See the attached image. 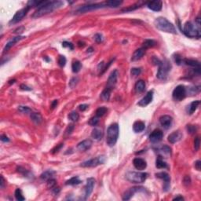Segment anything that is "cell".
<instances>
[{
	"label": "cell",
	"instance_id": "cell-44",
	"mask_svg": "<svg viewBox=\"0 0 201 201\" xmlns=\"http://www.w3.org/2000/svg\"><path fill=\"white\" fill-rule=\"evenodd\" d=\"M174 60H175V63L177 64H178V65H180V64H182V63H183V59H182V57H181L179 54H177L174 55Z\"/></svg>",
	"mask_w": 201,
	"mask_h": 201
},
{
	"label": "cell",
	"instance_id": "cell-57",
	"mask_svg": "<svg viewBox=\"0 0 201 201\" xmlns=\"http://www.w3.org/2000/svg\"><path fill=\"white\" fill-rule=\"evenodd\" d=\"M200 165H201L200 160L196 161V163H195V167H196V170H200Z\"/></svg>",
	"mask_w": 201,
	"mask_h": 201
},
{
	"label": "cell",
	"instance_id": "cell-30",
	"mask_svg": "<svg viewBox=\"0 0 201 201\" xmlns=\"http://www.w3.org/2000/svg\"><path fill=\"white\" fill-rule=\"evenodd\" d=\"M31 119L36 124H39L43 121V117L41 116V114L39 112H32L31 113Z\"/></svg>",
	"mask_w": 201,
	"mask_h": 201
},
{
	"label": "cell",
	"instance_id": "cell-37",
	"mask_svg": "<svg viewBox=\"0 0 201 201\" xmlns=\"http://www.w3.org/2000/svg\"><path fill=\"white\" fill-rule=\"evenodd\" d=\"M14 196H15L16 200L18 201H23L25 200V198H24V196H23V193H22L21 189H16V190H15Z\"/></svg>",
	"mask_w": 201,
	"mask_h": 201
},
{
	"label": "cell",
	"instance_id": "cell-14",
	"mask_svg": "<svg viewBox=\"0 0 201 201\" xmlns=\"http://www.w3.org/2000/svg\"><path fill=\"white\" fill-rule=\"evenodd\" d=\"M163 137V133L162 130L156 129L151 133V134L149 135V140L150 142L152 143H158L160 141H162Z\"/></svg>",
	"mask_w": 201,
	"mask_h": 201
},
{
	"label": "cell",
	"instance_id": "cell-8",
	"mask_svg": "<svg viewBox=\"0 0 201 201\" xmlns=\"http://www.w3.org/2000/svg\"><path fill=\"white\" fill-rule=\"evenodd\" d=\"M186 94L187 90L185 87L184 85H178L175 88V90H173V99L177 101V102L182 101L186 96Z\"/></svg>",
	"mask_w": 201,
	"mask_h": 201
},
{
	"label": "cell",
	"instance_id": "cell-40",
	"mask_svg": "<svg viewBox=\"0 0 201 201\" xmlns=\"http://www.w3.org/2000/svg\"><path fill=\"white\" fill-rule=\"evenodd\" d=\"M98 123H99V117H97V116H94V117H92V118L90 119V120H89V122H88V123H89L90 126H92V127L97 126V124H98Z\"/></svg>",
	"mask_w": 201,
	"mask_h": 201
},
{
	"label": "cell",
	"instance_id": "cell-6",
	"mask_svg": "<svg viewBox=\"0 0 201 201\" xmlns=\"http://www.w3.org/2000/svg\"><path fill=\"white\" fill-rule=\"evenodd\" d=\"M170 69H171V64L168 60L161 61V63L159 64L158 72L156 74L157 78L160 79H165L167 77Z\"/></svg>",
	"mask_w": 201,
	"mask_h": 201
},
{
	"label": "cell",
	"instance_id": "cell-35",
	"mask_svg": "<svg viewBox=\"0 0 201 201\" xmlns=\"http://www.w3.org/2000/svg\"><path fill=\"white\" fill-rule=\"evenodd\" d=\"M81 68H82V64L79 61H75L72 64V69L74 73H78L80 71Z\"/></svg>",
	"mask_w": 201,
	"mask_h": 201
},
{
	"label": "cell",
	"instance_id": "cell-21",
	"mask_svg": "<svg viewBox=\"0 0 201 201\" xmlns=\"http://www.w3.org/2000/svg\"><path fill=\"white\" fill-rule=\"evenodd\" d=\"M182 138V134L180 132L179 130L175 131V132L171 133L169 136H168V142L171 143V144H175L176 142H178L181 141Z\"/></svg>",
	"mask_w": 201,
	"mask_h": 201
},
{
	"label": "cell",
	"instance_id": "cell-52",
	"mask_svg": "<svg viewBox=\"0 0 201 201\" xmlns=\"http://www.w3.org/2000/svg\"><path fill=\"white\" fill-rule=\"evenodd\" d=\"M63 144H57V146H55L54 148V149H53L52 150H51V152H52V153H54V154L56 153V152H58L60 151V149H62V147H63Z\"/></svg>",
	"mask_w": 201,
	"mask_h": 201
},
{
	"label": "cell",
	"instance_id": "cell-49",
	"mask_svg": "<svg viewBox=\"0 0 201 201\" xmlns=\"http://www.w3.org/2000/svg\"><path fill=\"white\" fill-rule=\"evenodd\" d=\"M62 46H63V47L69 48L70 50H73L74 49L73 44L72 43H69V42H67V41H64V42L62 43Z\"/></svg>",
	"mask_w": 201,
	"mask_h": 201
},
{
	"label": "cell",
	"instance_id": "cell-20",
	"mask_svg": "<svg viewBox=\"0 0 201 201\" xmlns=\"http://www.w3.org/2000/svg\"><path fill=\"white\" fill-rule=\"evenodd\" d=\"M133 164L134 167L138 170H144L147 167L146 161L142 158H135L133 160Z\"/></svg>",
	"mask_w": 201,
	"mask_h": 201
},
{
	"label": "cell",
	"instance_id": "cell-7",
	"mask_svg": "<svg viewBox=\"0 0 201 201\" xmlns=\"http://www.w3.org/2000/svg\"><path fill=\"white\" fill-rule=\"evenodd\" d=\"M106 160V157L104 156H99L95 158L90 159L89 160L84 161L81 163L80 167H95L97 166L102 165Z\"/></svg>",
	"mask_w": 201,
	"mask_h": 201
},
{
	"label": "cell",
	"instance_id": "cell-19",
	"mask_svg": "<svg viewBox=\"0 0 201 201\" xmlns=\"http://www.w3.org/2000/svg\"><path fill=\"white\" fill-rule=\"evenodd\" d=\"M24 38H25L24 36H16V37H14V38H13L11 40L9 41V42L6 44L5 47H4V49H3V54H5L6 52H7L8 50H10V48L12 47V46H14L16 43L20 42V41L22 40V39H24Z\"/></svg>",
	"mask_w": 201,
	"mask_h": 201
},
{
	"label": "cell",
	"instance_id": "cell-55",
	"mask_svg": "<svg viewBox=\"0 0 201 201\" xmlns=\"http://www.w3.org/2000/svg\"><path fill=\"white\" fill-rule=\"evenodd\" d=\"M51 189H52V192L54 194V195H57V194L59 193L60 190H61L59 187H57V185H56L55 187H54V188Z\"/></svg>",
	"mask_w": 201,
	"mask_h": 201
},
{
	"label": "cell",
	"instance_id": "cell-60",
	"mask_svg": "<svg viewBox=\"0 0 201 201\" xmlns=\"http://www.w3.org/2000/svg\"><path fill=\"white\" fill-rule=\"evenodd\" d=\"M21 89L23 90H31V89L30 87H27V86L24 85V84H22V85H21Z\"/></svg>",
	"mask_w": 201,
	"mask_h": 201
},
{
	"label": "cell",
	"instance_id": "cell-13",
	"mask_svg": "<svg viewBox=\"0 0 201 201\" xmlns=\"http://www.w3.org/2000/svg\"><path fill=\"white\" fill-rule=\"evenodd\" d=\"M95 185V179L94 177H89L87 180V184L84 187V190H85V196H84V200L87 199L90 196V194L92 193L93 190H94V187Z\"/></svg>",
	"mask_w": 201,
	"mask_h": 201
},
{
	"label": "cell",
	"instance_id": "cell-34",
	"mask_svg": "<svg viewBox=\"0 0 201 201\" xmlns=\"http://www.w3.org/2000/svg\"><path fill=\"white\" fill-rule=\"evenodd\" d=\"M81 183L80 179L79 178V177H71L70 179L66 181L65 182V185H79Z\"/></svg>",
	"mask_w": 201,
	"mask_h": 201
},
{
	"label": "cell",
	"instance_id": "cell-10",
	"mask_svg": "<svg viewBox=\"0 0 201 201\" xmlns=\"http://www.w3.org/2000/svg\"><path fill=\"white\" fill-rule=\"evenodd\" d=\"M29 10H30V7H29V6H26V7L23 8L21 10H18V11L15 14L14 16L13 17L12 19L10 20V24H17V23H18L19 21H21L26 16L27 14L29 13Z\"/></svg>",
	"mask_w": 201,
	"mask_h": 201
},
{
	"label": "cell",
	"instance_id": "cell-50",
	"mask_svg": "<svg viewBox=\"0 0 201 201\" xmlns=\"http://www.w3.org/2000/svg\"><path fill=\"white\" fill-rule=\"evenodd\" d=\"M186 129L188 130V133H189V134H193V133L196 132V127L193 125H187Z\"/></svg>",
	"mask_w": 201,
	"mask_h": 201
},
{
	"label": "cell",
	"instance_id": "cell-24",
	"mask_svg": "<svg viewBox=\"0 0 201 201\" xmlns=\"http://www.w3.org/2000/svg\"><path fill=\"white\" fill-rule=\"evenodd\" d=\"M144 128H145V124L142 121H136L134 123V125H133V130H134L135 133L142 132V131L144 130Z\"/></svg>",
	"mask_w": 201,
	"mask_h": 201
},
{
	"label": "cell",
	"instance_id": "cell-43",
	"mask_svg": "<svg viewBox=\"0 0 201 201\" xmlns=\"http://www.w3.org/2000/svg\"><path fill=\"white\" fill-rule=\"evenodd\" d=\"M18 110L21 113H30V112H31V109L27 106H19Z\"/></svg>",
	"mask_w": 201,
	"mask_h": 201
},
{
	"label": "cell",
	"instance_id": "cell-28",
	"mask_svg": "<svg viewBox=\"0 0 201 201\" xmlns=\"http://www.w3.org/2000/svg\"><path fill=\"white\" fill-rule=\"evenodd\" d=\"M55 175V171L52 170H46L45 172H43L42 175H40L41 179L43 180V181H46L47 182L48 180L51 179L54 177V175Z\"/></svg>",
	"mask_w": 201,
	"mask_h": 201
},
{
	"label": "cell",
	"instance_id": "cell-16",
	"mask_svg": "<svg viewBox=\"0 0 201 201\" xmlns=\"http://www.w3.org/2000/svg\"><path fill=\"white\" fill-rule=\"evenodd\" d=\"M152 98H153V90H150L147 93L146 95L143 98L141 99V101L137 103V104L141 107L147 106L151 103Z\"/></svg>",
	"mask_w": 201,
	"mask_h": 201
},
{
	"label": "cell",
	"instance_id": "cell-23",
	"mask_svg": "<svg viewBox=\"0 0 201 201\" xmlns=\"http://www.w3.org/2000/svg\"><path fill=\"white\" fill-rule=\"evenodd\" d=\"M145 49L143 47L142 48H139V49H137V50H136L134 52V54H133L132 55V57H131V61L132 62H137V61H138V60L142 59V57L144 56V54H145Z\"/></svg>",
	"mask_w": 201,
	"mask_h": 201
},
{
	"label": "cell",
	"instance_id": "cell-32",
	"mask_svg": "<svg viewBox=\"0 0 201 201\" xmlns=\"http://www.w3.org/2000/svg\"><path fill=\"white\" fill-rule=\"evenodd\" d=\"M156 167L159 169H162V168H167V164L166 162H164L163 160V157L161 156H159L156 159Z\"/></svg>",
	"mask_w": 201,
	"mask_h": 201
},
{
	"label": "cell",
	"instance_id": "cell-38",
	"mask_svg": "<svg viewBox=\"0 0 201 201\" xmlns=\"http://www.w3.org/2000/svg\"><path fill=\"white\" fill-rule=\"evenodd\" d=\"M107 112V109L105 107H100L96 110V116L97 117H102Z\"/></svg>",
	"mask_w": 201,
	"mask_h": 201
},
{
	"label": "cell",
	"instance_id": "cell-48",
	"mask_svg": "<svg viewBox=\"0 0 201 201\" xmlns=\"http://www.w3.org/2000/svg\"><path fill=\"white\" fill-rule=\"evenodd\" d=\"M141 72H142L141 69H136V68H134V69H131V70H130V74H131V76H138V75L141 74Z\"/></svg>",
	"mask_w": 201,
	"mask_h": 201
},
{
	"label": "cell",
	"instance_id": "cell-2",
	"mask_svg": "<svg viewBox=\"0 0 201 201\" xmlns=\"http://www.w3.org/2000/svg\"><path fill=\"white\" fill-rule=\"evenodd\" d=\"M154 24L156 29L160 31L167 32V33L177 34V30H176L175 25L165 17H157L154 21Z\"/></svg>",
	"mask_w": 201,
	"mask_h": 201
},
{
	"label": "cell",
	"instance_id": "cell-53",
	"mask_svg": "<svg viewBox=\"0 0 201 201\" xmlns=\"http://www.w3.org/2000/svg\"><path fill=\"white\" fill-rule=\"evenodd\" d=\"M94 39L97 43H100L102 42L103 38H102V36L101 35V34H96V35L94 36Z\"/></svg>",
	"mask_w": 201,
	"mask_h": 201
},
{
	"label": "cell",
	"instance_id": "cell-11",
	"mask_svg": "<svg viewBox=\"0 0 201 201\" xmlns=\"http://www.w3.org/2000/svg\"><path fill=\"white\" fill-rule=\"evenodd\" d=\"M145 192V189L144 187L135 186L130 188L123 195V200H129L136 192Z\"/></svg>",
	"mask_w": 201,
	"mask_h": 201
},
{
	"label": "cell",
	"instance_id": "cell-25",
	"mask_svg": "<svg viewBox=\"0 0 201 201\" xmlns=\"http://www.w3.org/2000/svg\"><path fill=\"white\" fill-rule=\"evenodd\" d=\"M183 63L194 69H200V64L198 61L192 59H183Z\"/></svg>",
	"mask_w": 201,
	"mask_h": 201
},
{
	"label": "cell",
	"instance_id": "cell-58",
	"mask_svg": "<svg viewBox=\"0 0 201 201\" xmlns=\"http://www.w3.org/2000/svg\"><path fill=\"white\" fill-rule=\"evenodd\" d=\"M88 108V105L87 104H80L79 106V109H80L81 111L82 112H83V111H85L86 109H87Z\"/></svg>",
	"mask_w": 201,
	"mask_h": 201
},
{
	"label": "cell",
	"instance_id": "cell-9",
	"mask_svg": "<svg viewBox=\"0 0 201 201\" xmlns=\"http://www.w3.org/2000/svg\"><path fill=\"white\" fill-rule=\"evenodd\" d=\"M106 7L104 3H94V4H88L81 6L79 9L77 10V14H84V13L89 12L91 10H95L97 9H102V8Z\"/></svg>",
	"mask_w": 201,
	"mask_h": 201
},
{
	"label": "cell",
	"instance_id": "cell-26",
	"mask_svg": "<svg viewBox=\"0 0 201 201\" xmlns=\"http://www.w3.org/2000/svg\"><path fill=\"white\" fill-rule=\"evenodd\" d=\"M145 82L144 80H138L135 83L134 90L136 93H142L145 90Z\"/></svg>",
	"mask_w": 201,
	"mask_h": 201
},
{
	"label": "cell",
	"instance_id": "cell-56",
	"mask_svg": "<svg viewBox=\"0 0 201 201\" xmlns=\"http://www.w3.org/2000/svg\"><path fill=\"white\" fill-rule=\"evenodd\" d=\"M1 141L3 142H10V139H9V137L6 136V135H1Z\"/></svg>",
	"mask_w": 201,
	"mask_h": 201
},
{
	"label": "cell",
	"instance_id": "cell-3",
	"mask_svg": "<svg viewBox=\"0 0 201 201\" xmlns=\"http://www.w3.org/2000/svg\"><path fill=\"white\" fill-rule=\"evenodd\" d=\"M119 134V127L117 123H112L107 130L106 143L109 147H113L117 142Z\"/></svg>",
	"mask_w": 201,
	"mask_h": 201
},
{
	"label": "cell",
	"instance_id": "cell-45",
	"mask_svg": "<svg viewBox=\"0 0 201 201\" xmlns=\"http://www.w3.org/2000/svg\"><path fill=\"white\" fill-rule=\"evenodd\" d=\"M57 185V182L56 180L54 179V178H51V179L48 180L47 181V187L49 189H53L54 187H55Z\"/></svg>",
	"mask_w": 201,
	"mask_h": 201
},
{
	"label": "cell",
	"instance_id": "cell-1",
	"mask_svg": "<svg viewBox=\"0 0 201 201\" xmlns=\"http://www.w3.org/2000/svg\"><path fill=\"white\" fill-rule=\"evenodd\" d=\"M64 6L63 1H46V3L42 5L40 7H39L35 11L33 14L31 15V17L33 18H38V17H43L44 15L54 12V10L59 9Z\"/></svg>",
	"mask_w": 201,
	"mask_h": 201
},
{
	"label": "cell",
	"instance_id": "cell-41",
	"mask_svg": "<svg viewBox=\"0 0 201 201\" xmlns=\"http://www.w3.org/2000/svg\"><path fill=\"white\" fill-rule=\"evenodd\" d=\"M58 62L59 66L63 68L65 65V64H66V58L63 55H60L59 57H58V62Z\"/></svg>",
	"mask_w": 201,
	"mask_h": 201
},
{
	"label": "cell",
	"instance_id": "cell-5",
	"mask_svg": "<svg viewBox=\"0 0 201 201\" xmlns=\"http://www.w3.org/2000/svg\"><path fill=\"white\" fill-rule=\"evenodd\" d=\"M148 174L144 172H135V171H129L126 174V179L132 183L140 184L143 183L146 180Z\"/></svg>",
	"mask_w": 201,
	"mask_h": 201
},
{
	"label": "cell",
	"instance_id": "cell-51",
	"mask_svg": "<svg viewBox=\"0 0 201 201\" xmlns=\"http://www.w3.org/2000/svg\"><path fill=\"white\" fill-rule=\"evenodd\" d=\"M73 130H74V125L73 124H70V125L67 127L66 130H65V134L66 135L71 134L72 133V131H73Z\"/></svg>",
	"mask_w": 201,
	"mask_h": 201
},
{
	"label": "cell",
	"instance_id": "cell-42",
	"mask_svg": "<svg viewBox=\"0 0 201 201\" xmlns=\"http://www.w3.org/2000/svg\"><path fill=\"white\" fill-rule=\"evenodd\" d=\"M160 151L166 155H170V153H171V149L167 145H163L160 149Z\"/></svg>",
	"mask_w": 201,
	"mask_h": 201
},
{
	"label": "cell",
	"instance_id": "cell-17",
	"mask_svg": "<svg viewBox=\"0 0 201 201\" xmlns=\"http://www.w3.org/2000/svg\"><path fill=\"white\" fill-rule=\"evenodd\" d=\"M173 119L171 116H167V115H164L162 116L160 118V125L163 127L164 129H169L170 127V126L172 124Z\"/></svg>",
	"mask_w": 201,
	"mask_h": 201
},
{
	"label": "cell",
	"instance_id": "cell-4",
	"mask_svg": "<svg viewBox=\"0 0 201 201\" xmlns=\"http://www.w3.org/2000/svg\"><path fill=\"white\" fill-rule=\"evenodd\" d=\"M200 27L191 21H187L183 26V33L189 38L200 39L201 36Z\"/></svg>",
	"mask_w": 201,
	"mask_h": 201
},
{
	"label": "cell",
	"instance_id": "cell-62",
	"mask_svg": "<svg viewBox=\"0 0 201 201\" xmlns=\"http://www.w3.org/2000/svg\"><path fill=\"white\" fill-rule=\"evenodd\" d=\"M173 200H184V198L182 197V196H176V197H175V198L173 199Z\"/></svg>",
	"mask_w": 201,
	"mask_h": 201
},
{
	"label": "cell",
	"instance_id": "cell-12",
	"mask_svg": "<svg viewBox=\"0 0 201 201\" xmlns=\"http://www.w3.org/2000/svg\"><path fill=\"white\" fill-rule=\"evenodd\" d=\"M118 76H119V72L116 69L112 72L111 74H110V76H109V79H108V81H107L106 88L111 89L112 90V89H114L116 83H117Z\"/></svg>",
	"mask_w": 201,
	"mask_h": 201
},
{
	"label": "cell",
	"instance_id": "cell-29",
	"mask_svg": "<svg viewBox=\"0 0 201 201\" xmlns=\"http://www.w3.org/2000/svg\"><path fill=\"white\" fill-rule=\"evenodd\" d=\"M123 3V1H118V0H110V1H106L104 4L105 6L111 8H117Z\"/></svg>",
	"mask_w": 201,
	"mask_h": 201
},
{
	"label": "cell",
	"instance_id": "cell-36",
	"mask_svg": "<svg viewBox=\"0 0 201 201\" xmlns=\"http://www.w3.org/2000/svg\"><path fill=\"white\" fill-rule=\"evenodd\" d=\"M156 43L152 39H146L143 43V48H144L145 50L148 48L153 47L154 46H156Z\"/></svg>",
	"mask_w": 201,
	"mask_h": 201
},
{
	"label": "cell",
	"instance_id": "cell-18",
	"mask_svg": "<svg viewBox=\"0 0 201 201\" xmlns=\"http://www.w3.org/2000/svg\"><path fill=\"white\" fill-rule=\"evenodd\" d=\"M147 6L149 10L155 11V12H158L162 10L163 7V3L161 1H152V2H149L147 3Z\"/></svg>",
	"mask_w": 201,
	"mask_h": 201
},
{
	"label": "cell",
	"instance_id": "cell-39",
	"mask_svg": "<svg viewBox=\"0 0 201 201\" xmlns=\"http://www.w3.org/2000/svg\"><path fill=\"white\" fill-rule=\"evenodd\" d=\"M68 117H69V119L71 121L76 122V121H78V119H79V115L76 112H72L71 113H69Z\"/></svg>",
	"mask_w": 201,
	"mask_h": 201
},
{
	"label": "cell",
	"instance_id": "cell-33",
	"mask_svg": "<svg viewBox=\"0 0 201 201\" xmlns=\"http://www.w3.org/2000/svg\"><path fill=\"white\" fill-rule=\"evenodd\" d=\"M112 90L111 89H109V88H105L102 93L101 94V97L103 101H105V102H108L110 98V95H111Z\"/></svg>",
	"mask_w": 201,
	"mask_h": 201
},
{
	"label": "cell",
	"instance_id": "cell-61",
	"mask_svg": "<svg viewBox=\"0 0 201 201\" xmlns=\"http://www.w3.org/2000/svg\"><path fill=\"white\" fill-rule=\"evenodd\" d=\"M57 103H58V102H57V100H54V102H52V104H51V109H54L55 108V107H57Z\"/></svg>",
	"mask_w": 201,
	"mask_h": 201
},
{
	"label": "cell",
	"instance_id": "cell-27",
	"mask_svg": "<svg viewBox=\"0 0 201 201\" xmlns=\"http://www.w3.org/2000/svg\"><path fill=\"white\" fill-rule=\"evenodd\" d=\"M91 137L94 140L99 141L103 137V132L102 130H100L98 128H94L91 132Z\"/></svg>",
	"mask_w": 201,
	"mask_h": 201
},
{
	"label": "cell",
	"instance_id": "cell-46",
	"mask_svg": "<svg viewBox=\"0 0 201 201\" xmlns=\"http://www.w3.org/2000/svg\"><path fill=\"white\" fill-rule=\"evenodd\" d=\"M200 137H196L194 140V148H195V151H198L200 149Z\"/></svg>",
	"mask_w": 201,
	"mask_h": 201
},
{
	"label": "cell",
	"instance_id": "cell-54",
	"mask_svg": "<svg viewBox=\"0 0 201 201\" xmlns=\"http://www.w3.org/2000/svg\"><path fill=\"white\" fill-rule=\"evenodd\" d=\"M191 182V179H190V177L189 176H185L184 177V184L185 185H189Z\"/></svg>",
	"mask_w": 201,
	"mask_h": 201
},
{
	"label": "cell",
	"instance_id": "cell-15",
	"mask_svg": "<svg viewBox=\"0 0 201 201\" xmlns=\"http://www.w3.org/2000/svg\"><path fill=\"white\" fill-rule=\"evenodd\" d=\"M156 177H158V178H160V179L163 180V181L165 182V185H164V187H163V189H163V190H164V191H167L168 189H169V188H170V175L166 172H160L156 173Z\"/></svg>",
	"mask_w": 201,
	"mask_h": 201
},
{
	"label": "cell",
	"instance_id": "cell-47",
	"mask_svg": "<svg viewBox=\"0 0 201 201\" xmlns=\"http://www.w3.org/2000/svg\"><path fill=\"white\" fill-rule=\"evenodd\" d=\"M79 82V79L77 77H74L70 80L69 82V87L71 88H74L76 86V84L78 83Z\"/></svg>",
	"mask_w": 201,
	"mask_h": 201
},
{
	"label": "cell",
	"instance_id": "cell-22",
	"mask_svg": "<svg viewBox=\"0 0 201 201\" xmlns=\"http://www.w3.org/2000/svg\"><path fill=\"white\" fill-rule=\"evenodd\" d=\"M92 146V142L89 139L84 140L77 144V149L80 152H85L90 149Z\"/></svg>",
	"mask_w": 201,
	"mask_h": 201
},
{
	"label": "cell",
	"instance_id": "cell-59",
	"mask_svg": "<svg viewBox=\"0 0 201 201\" xmlns=\"http://www.w3.org/2000/svg\"><path fill=\"white\" fill-rule=\"evenodd\" d=\"M4 185H5V180L3 178V175H1V182H0V187H1V189H3V188H4Z\"/></svg>",
	"mask_w": 201,
	"mask_h": 201
},
{
	"label": "cell",
	"instance_id": "cell-31",
	"mask_svg": "<svg viewBox=\"0 0 201 201\" xmlns=\"http://www.w3.org/2000/svg\"><path fill=\"white\" fill-rule=\"evenodd\" d=\"M200 104V102L199 100H196V101H194V102H192L191 104H189V106H188L189 107V108H188V112H189V114L193 113L197 109V108L199 107Z\"/></svg>",
	"mask_w": 201,
	"mask_h": 201
}]
</instances>
